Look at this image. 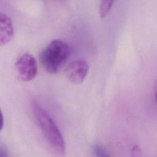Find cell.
<instances>
[{
    "mask_svg": "<svg viewBox=\"0 0 157 157\" xmlns=\"http://www.w3.org/2000/svg\"><path fill=\"white\" fill-rule=\"evenodd\" d=\"M33 110L46 140L58 154L65 153V143L63 136L53 120L37 102L33 103Z\"/></svg>",
    "mask_w": 157,
    "mask_h": 157,
    "instance_id": "cell-1",
    "label": "cell"
},
{
    "mask_svg": "<svg viewBox=\"0 0 157 157\" xmlns=\"http://www.w3.org/2000/svg\"><path fill=\"white\" fill-rule=\"evenodd\" d=\"M71 53V48L65 42L56 39L42 50L40 55V62L45 71L52 74L57 73Z\"/></svg>",
    "mask_w": 157,
    "mask_h": 157,
    "instance_id": "cell-2",
    "label": "cell"
},
{
    "mask_svg": "<svg viewBox=\"0 0 157 157\" xmlns=\"http://www.w3.org/2000/svg\"><path fill=\"white\" fill-rule=\"evenodd\" d=\"M18 77L24 82L32 80L37 73V63L35 58L28 53L20 56L15 64Z\"/></svg>",
    "mask_w": 157,
    "mask_h": 157,
    "instance_id": "cell-3",
    "label": "cell"
},
{
    "mask_svg": "<svg viewBox=\"0 0 157 157\" xmlns=\"http://www.w3.org/2000/svg\"><path fill=\"white\" fill-rule=\"evenodd\" d=\"M88 71V63L83 59H77L69 63L65 69V74L70 82L80 84L84 80Z\"/></svg>",
    "mask_w": 157,
    "mask_h": 157,
    "instance_id": "cell-4",
    "label": "cell"
},
{
    "mask_svg": "<svg viewBox=\"0 0 157 157\" xmlns=\"http://www.w3.org/2000/svg\"><path fill=\"white\" fill-rule=\"evenodd\" d=\"M14 29L11 19L0 12V45L9 43L13 37Z\"/></svg>",
    "mask_w": 157,
    "mask_h": 157,
    "instance_id": "cell-5",
    "label": "cell"
},
{
    "mask_svg": "<svg viewBox=\"0 0 157 157\" xmlns=\"http://www.w3.org/2000/svg\"><path fill=\"white\" fill-rule=\"evenodd\" d=\"M114 0H101L99 5V15L101 18H104L110 10Z\"/></svg>",
    "mask_w": 157,
    "mask_h": 157,
    "instance_id": "cell-6",
    "label": "cell"
},
{
    "mask_svg": "<svg viewBox=\"0 0 157 157\" xmlns=\"http://www.w3.org/2000/svg\"><path fill=\"white\" fill-rule=\"evenodd\" d=\"M94 150L98 156H107V154L105 149L102 147L100 146L99 145H96L94 147Z\"/></svg>",
    "mask_w": 157,
    "mask_h": 157,
    "instance_id": "cell-7",
    "label": "cell"
},
{
    "mask_svg": "<svg viewBox=\"0 0 157 157\" xmlns=\"http://www.w3.org/2000/svg\"><path fill=\"white\" fill-rule=\"evenodd\" d=\"M4 124V118L1 110H0V131L2 129Z\"/></svg>",
    "mask_w": 157,
    "mask_h": 157,
    "instance_id": "cell-8",
    "label": "cell"
}]
</instances>
